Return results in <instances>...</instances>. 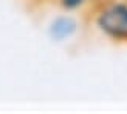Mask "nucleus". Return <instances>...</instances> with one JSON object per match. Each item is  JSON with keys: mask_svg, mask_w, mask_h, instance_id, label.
Returning a JSON list of instances; mask_svg holds the SVG:
<instances>
[{"mask_svg": "<svg viewBox=\"0 0 127 114\" xmlns=\"http://www.w3.org/2000/svg\"><path fill=\"white\" fill-rule=\"evenodd\" d=\"M90 23L102 39L127 43V0H96L90 6Z\"/></svg>", "mask_w": 127, "mask_h": 114, "instance_id": "f257e3e1", "label": "nucleus"}, {"mask_svg": "<svg viewBox=\"0 0 127 114\" xmlns=\"http://www.w3.org/2000/svg\"><path fill=\"white\" fill-rule=\"evenodd\" d=\"M45 31L51 42L64 45L76 39V36L81 31V22L74 12H67L61 9L59 14L53 16L48 20Z\"/></svg>", "mask_w": 127, "mask_h": 114, "instance_id": "f03ea898", "label": "nucleus"}, {"mask_svg": "<svg viewBox=\"0 0 127 114\" xmlns=\"http://www.w3.org/2000/svg\"><path fill=\"white\" fill-rule=\"evenodd\" d=\"M96 2V0H56L59 9L67 11V12H78L84 11V9H90V6Z\"/></svg>", "mask_w": 127, "mask_h": 114, "instance_id": "7ed1b4c3", "label": "nucleus"}, {"mask_svg": "<svg viewBox=\"0 0 127 114\" xmlns=\"http://www.w3.org/2000/svg\"><path fill=\"white\" fill-rule=\"evenodd\" d=\"M30 3H37V5H43V3H50V2H56V0H25Z\"/></svg>", "mask_w": 127, "mask_h": 114, "instance_id": "20e7f679", "label": "nucleus"}]
</instances>
